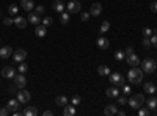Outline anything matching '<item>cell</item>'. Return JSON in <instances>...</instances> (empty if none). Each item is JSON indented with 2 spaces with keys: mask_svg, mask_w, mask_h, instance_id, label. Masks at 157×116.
Masks as SVG:
<instances>
[{
  "mask_svg": "<svg viewBox=\"0 0 157 116\" xmlns=\"http://www.w3.org/2000/svg\"><path fill=\"white\" fill-rule=\"evenodd\" d=\"M25 85H27V79H25V75H24V74H17V75H14V86H16V88L22 89V88H25Z\"/></svg>",
  "mask_w": 157,
  "mask_h": 116,
  "instance_id": "obj_7",
  "label": "cell"
},
{
  "mask_svg": "<svg viewBox=\"0 0 157 116\" xmlns=\"http://www.w3.org/2000/svg\"><path fill=\"white\" fill-rule=\"evenodd\" d=\"M105 93H107V96H109V97H112V99H113V97H118V96H120V89H118V86H115V85H113L112 88H107V89H105Z\"/></svg>",
  "mask_w": 157,
  "mask_h": 116,
  "instance_id": "obj_18",
  "label": "cell"
},
{
  "mask_svg": "<svg viewBox=\"0 0 157 116\" xmlns=\"http://www.w3.org/2000/svg\"><path fill=\"white\" fill-rule=\"evenodd\" d=\"M80 19H82L83 22H86V21L90 19V13H82V16H80Z\"/></svg>",
  "mask_w": 157,
  "mask_h": 116,
  "instance_id": "obj_44",
  "label": "cell"
},
{
  "mask_svg": "<svg viewBox=\"0 0 157 116\" xmlns=\"http://www.w3.org/2000/svg\"><path fill=\"white\" fill-rule=\"evenodd\" d=\"M19 105H21V102H19L17 99H11V100L8 102V105H6V108H8L10 111H16V110L19 108Z\"/></svg>",
  "mask_w": 157,
  "mask_h": 116,
  "instance_id": "obj_19",
  "label": "cell"
},
{
  "mask_svg": "<svg viewBox=\"0 0 157 116\" xmlns=\"http://www.w3.org/2000/svg\"><path fill=\"white\" fill-rule=\"evenodd\" d=\"M98 74H99V75H109V74H110V68H107V66H99V68H98Z\"/></svg>",
  "mask_w": 157,
  "mask_h": 116,
  "instance_id": "obj_29",
  "label": "cell"
},
{
  "mask_svg": "<svg viewBox=\"0 0 157 116\" xmlns=\"http://www.w3.org/2000/svg\"><path fill=\"white\" fill-rule=\"evenodd\" d=\"M90 14L94 16V17L101 16L102 14V5L101 3H93V5L90 6Z\"/></svg>",
  "mask_w": 157,
  "mask_h": 116,
  "instance_id": "obj_8",
  "label": "cell"
},
{
  "mask_svg": "<svg viewBox=\"0 0 157 116\" xmlns=\"http://www.w3.org/2000/svg\"><path fill=\"white\" fill-rule=\"evenodd\" d=\"M60 22L63 24V25H66L68 22H69V13H60Z\"/></svg>",
  "mask_w": 157,
  "mask_h": 116,
  "instance_id": "obj_26",
  "label": "cell"
},
{
  "mask_svg": "<svg viewBox=\"0 0 157 116\" xmlns=\"http://www.w3.org/2000/svg\"><path fill=\"white\" fill-rule=\"evenodd\" d=\"M14 25L17 28H25V27H27V19L22 17V16H16L14 17Z\"/></svg>",
  "mask_w": 157,
  "mask_h": 116,
  "instance_id": "obj_16",
  "label": "cell"
},
{
  "mask_svg": "<svg viewBox=\"0 0 157 116\" xmlns=\"http://www.w3.org/2000/svg\"><path fill=\"white\" fill-rule=\"evenodd\" d=\"M126 60H127V63H129V66H140V58H138L135 54L126 55Z\"/></svg>",
  "mask_w": 157,
  "mask_h": 116,
  "instance_id": "obj_10",
  "label": "cell"
},
{
  "mask_svg": "<svg viewBox=\"0 0 157 116\" xmlns=\"http://www.w3.org/2000/svg\"><path fill=\"white\" fill-rule=\"evenodd\" d=\"M22 114H25V116H36L38 114V108L33 107V105H29V107H25V110L22 111Z\"/></svg>",
  "mask_w": 157,
  "mask_h": 116,
  "instance_id": "obj_20",
  "label": "cell"
},
{
  "mask_svg": "<svg viewBox=\"0 0 157 116\" xmlns=\"http://www.w3.org/2000/svg\"><path fill=\"white\" fill-rule=\"evenodd\" d=\"M66 8H68V11L71 13V14H78V11L82 9V5H80L78 0H71V2L66 5Z\"/></svg>",
  "mask_w": 157,
  "mask_h": 116,
  "instance_id": "obj_4",
  "label": "cell"
},
{
  "mask_svg": "<svg viewBox=\"0 0 157 116\" xmlns=\"http://www.w3.org/2000/svg\"><path fill=\"white\" fill-rule=\"evenodd\" d=\"M146 104H148V108L151 110V111H154L155 108H157V97H154V96H151L148 100H146Z\"/></svg>",
  "mask_w": 157,
  "mask_h": 116,
  "instance_id": "obj_25",
  "label": "cell"
},
{
  "mask_svg": "<svg viewBox=\"0 0 157 116\" xmlns=\"http://www.w3.org/2000/svg\"><path fill=\"white\" fill-rule=\"evenodd\" d=\"M155 110H157V108H155Z\"/></svg>",
  "mask_w": 157,
  "mask_h": 116,
  "instance_id": "obj_50",
  "label": "cell"
},
{
  "mask_svg": "<svg viewBox=\"0 0 157 116\" xmlns=\"http://www.w3.org/2000/svg\"><path fill=\"white\" fill-rule=\"evenodd\" d=\"M43 114L44 116H52V114H54V111H52V110H46V111H43Z\"/></svg>",
  "mask_w": 157,
  "mask_h": 116,
  "instance_id": "obj_47",
  "label": "cell"
},
{
  "mask_svg": "<svg viewBox=\"0 0 157 116\" xmlns=\"http://www.w3.org/2000/svg\"><path fill=\"white\" fill-rule=\"evenodd\" d=\"M104 114H107V116H113V114H118V105H107L105 108H104Z\"/></svg>",
  "mask_w": 157,
  "mask_h": 116,
  "instance_id": "obj_15",
  "label": "cell"
},
{
  "mask_svg": "<svg viewBox=\"0 0 157 116\" xmlns=\"http://www.w3.org/2000/svg\"><path fill=\"white\" fill-rule=\"evenodd\" d=\"M63 114L64 116H74L75 114V105H64V108H63Z\"/></svg>",
  "mask_w": 157,
  "mask_h": 116,
  "instance_id": "obj_22",
  "label": "cell"
},
{
  "mask_svg": "<svg viewBox=\"0 0 157 116\" xmlns=\"http://www.w3.org/2000/svg\"><path fill=\"white\" fill-rule=\"evenodd\" d=\"M2 75L5 77V79H14V75H16V71L13 66H5L2 69Z\"/></svg>",
  "mask_w": 157,
  "mask_h": 116,
  "instance_id": "obj_9",
  "label": "cell"
},
{
  "mask_svg": "<svg viewBox=\"0 0 157 116\" xmlns=\"http://www.w3.org/2000/svg\"><path fill=\"white\" fill-rule=\"evenodd\" d=\"M32 99V94L27 91V89H21V91L17 93V100L21 102V104H29V100Z\"/></svg>",
  "mask_w": 157,
  "mask_h": 116,
  "instance_id": "obj_5",
  "label": "cell"
},
{
  "mask_svg": "<svg viewBox=\"0 0 157 116\" xmlns=\"http://www.w3.org/2000/svg\"><path fill=\"white\" fill-rule=\"evenodd\" d=\"M17 71H19L21 74H25V72H27V71H29V66H27V64H25V63L22 61V63L19 64V68H17Z\"/></svg>",
  "mask_w": 157,
  "mask_h": 116,
  "instance_id": "obj_33",
  "label": "cell"
},
{
  "mask_svg": "<svg viewBox=\"0 0 157 116\" xmlns=\"http://www.w3.org/2000/svg\"><path fill=\"white\" fill-rule=\"evenodd\" d=\"M155 68H157V64H155V61L152 58H145L143 63H141V69H143V72H146V74H152L155 71Z\"/></svg>",
  "mask_w": 157,
  "mask_h": 116,
  "instance_id": "obj_3",
  "label": "cell"
},
{
  "mask_svg": "<svg viewBox=\"0 0 157 116\" xmlns=\"http://www.w3.org/2000/svg\"><path fill=\"white\" fill-rule=\"evenodd\" d=\"M52 22H54V19H52V17H43V24L46 25V27L52 25Z\"/></svg>",
  "mask_w": 157,
  "mask_h": 116,
  "instance_id": "obj_37",
  "label": "cell"
},
{
  "mask_svg": "<svg viewBox=\"0 0 157 116\" xmlns=\"http://www.w3.org/2000/svg\"><path fill=\"white\" fill-rule=\"evenodd\" d=\"M149 9H151L152 13H157V2H152V3L149 5Z\"/></svg>",
  "mask_w": 157,
  "mask_h": 116,
  "instance_id": "obj_45",
  "label": "cell"
},
{
  "mask_svg": "<svg viewBox=\"0 0 157 116\" xmlns=\"http://www.w3.org/2000/svg\"><path fill=\"white\" fill-rule=\"evenodd\" d=\"M145 102H146V100H145V96H143V94H135V96H132V97L129 99L127 104L132 107L134 110H138L143 104H145Z\"/></svg>",
  "mask_w": 157,
  "mask_h": 116,
  "instance_id": "obj_2",
  "label": "cell"
},
{
  "mask_svg": "<svg viewBox=\"0 0 157 116\" xmlns=\"http://www.w3.org/2000/svg\"><path fill=\"white\" fill-rule=\"evenodd\" d=\"M29 22L33 24V25H38V24H41V17H39L38 13H30L29 14Z\"/></svg>",
  "mask_w": 157,
  "mask_h": 116,
  "instance_id": "obj_21",
  "label": "cell"
},
{
  "mask_svg": "<svg viewBox=\"0 0 157 116\" xmlns=\"http://www.w3.org/2000/svg\"><path fill=\"white\" fill-rule=\"evenodd\" d=\"M123 93H124L126 96H129V93H132V89H130V86L124 85V86H123Z\"/></svg>",
  "mask_w": 157,
  "mask_h": 116,
  "instance_id": "obj_42",
  "label": "cell"
},
{
  "mask_svg": "<svg viewBox=\"0 0 157 116\" xmlns=\"http://www.w3.org/2000/svg\"><path fill=\"white\" fill-rule=\"evenodd\" d=\"M138 114H140V116H149V114H151V110H149V108H145V107L141 105V107L138 108Z\"/></svg>",
  "mask_w": 157,
  "mask_h": 116,
  "instance_id": "obj_31",
  "label": "cell"
},
{
  "mask_svg": "<svg viewBox=\"0 0 157 116\" xmlns=\"http://www.w3.org/2000/svg\"><path fill=\"white\" fill-rule=\"evenodd\" d=\"M116 99H118V104H120V105H126L127 102H129V99L126 96H118Z\"/></svg>",
  "mask_w": 157,
  "mask_h": 116,
  "instance_id": "obj_34",
  "label": "cell"
},
{
  "mask_svg": "<svg viewBox=\"0 0 157 116\" xmlns=\"http://www.w3.org/2000/svg\"><path fill=\"white\" fill-rule=\"evenodd\" d=\"M155 64H157V60H155Z\"/></svg>",
  "mask_w": 157,
  "mask_h": 116,
  "instance_id": "obj_49",
  "label": "cell"
},
{
  "mask_svg": "<svg viewBox=\"0 0 157 116\" xmlns=\"http://www.w3.org/2000/svg\"><path fill=\"white\" fill-rule=\"evenodd\" d=\"M11 55H13V49H11L10 46H3V47H0V58L6 60V58H10Z\"/></svg>",
  "mask_w": 157,
  "mask_h": 116,
  "instance_id": "obj_11",
  "label": "cell"
},
{
  "mask_svg": "<svg viewBox=\"0 0 157 116\" xmlns=\"http://www.w3.org/2000/svg\"><path fill=\"white\" fill-rule=\"evenodd\" d=\"M25 58H27V52H25L24 49H17L14 54H13V60H14V63H22L25 61Z\"/></svg>",
  "mask_w": 157,
  "mask_h": 116,
  "instance_id": "obj_6",
  "label": "cell"
},
{
  "mask_svg": "<svg viewBox=\"0 0 157 116\" xmlns=\"http://www.w3.org/2000/svg\"><path fill=\"white\" fill-rule=\"evenodd\" d=\"M46 33H47V27L43 24V25H36V28H35V35L38 36V38H44L46 36Z\"/></svg>",
  "mask_w": 157,
  "mask_h": 116,
  "instance_id": "obj_13",
  "label": "cell"
},
{
  "mask_svg": "<svg viewBox=\"0 0 157 116\" xmlns=\"http://www.w3.org/2000/svg\"><path fill=\"white\" fill-rule=\"evenodd\" d=\"M71 102H72V105H78V104H80V97H78V96H72Z\"/></svg>",
  "mask_w": 157,
  "mask_h": 116,
  "instance_id": "obj_40",
  "label": "cell"
},
{
  "mask_svg": "<svg viewBox=\"0 0 157 116\" xmlns=\"http://www.w3.org/2000/svg\"><path fill=\"white\" fill-rule=\"evenodd\" d=\"M124 54H126V55L134 54V47H132V46H127V47H126V50H124Z\"/></svg>",
  "mask_w": 157,
  "mask_h": 116,
  "instance_id": "obj_43",
  "label": "cell"
},
{
  "mask_svg": "<svg viewBox=\"0 0 157 116\" xmlns=\"http://www.w3.org/2000/svg\"><path fill=\"white\" fill-rule=\"evenodd\" d=\"M3 24L6 25V27H10V25L14 24V19H13V17H6V19H3Z\"/></svg>",
  "mask_w": 157,
  "mask_h": 116,
  "instance_id": "obj_38",
  "label": "cell"
},
{
  "mask_svg": "<svg viewBox=\"0 0 157 116\" xmlns=\"http://www.w3.org/2000/svg\"><path fill=\"white\" fill-rule=\"evenodd\" d=\"M96 43H98V47H99V49H102V50L109 49V46H110V41L107 39V38H104V36H101Z\"/></svg>",
  "mask_w": 157,
  "mask_h": 116,
  "instance_id": "obj_17",
  "label": "cell"
},
{
  "mask_svg": "<svg viewBox=\"0 0 157 116\" xmlns=\"http://www.w3.org/2000/svg\"><path fill=\"white\" fill-rule=\"evenodd\" d=\"M17 11H19V6H17V5H10V6H8L10 16H17Z\"/></svg>",
  "mask_w": 157,
  "mask_h": 116,
  "instance_id": "obj_28",
  "label": "cell"
},
{
  "mask_svg": "<svg viewBox=\"0 0 157 116\" xmlns=\"http://www.w3.org/2000/svg\"><path fill=\"white\" fill-rule=\"evenodd\" d=\"M66 104H68V97H66V96H58V97H57V105L64 107Z\"/></svg>",
  "mask_w": 157,
  "mask_h": 116,
  "instance_id": "obj_30",
  "label": "cell"
},
{
  "mask_svg": "<svg viewBox=\"0 0 157 116\" xmlns=\"http://www.w3.org/2000/svg\"><path fill=\"white\" fill-rule=\"evenodd\" d=\"M44 11H46V8H44L43 5H38V6H36V13H38V14H39V16H41V14H43V13H44Z\"/></svg>",
  "mask_w": 157,
  "mask_h": 116,
  "instance_id": "obj_41",
  "label": "cell"
},
{
  "mask_svg": "<svg viewBox=\"0 0 157 116\" xmlns=\"http://www.w3.org/2000/svg\"><path fill=\"white\" fill-rule=\"evenodd\" d=\"M141 44H143V46H145V47L148 49V47H151V39H149L148 36H143V39H141Z\"/></svg>",
  "mask_w": 157,
  "mask_h": 116,
  "instance_id": "obj_35",
  "label": "cell"
},
{
  "mask_svg": "<svg viewBox=\"0 0 157 116\" xmlns=\"http://www.w3.org/2000/svg\"><path fill=\"white\" fill-rule=\"evenodd\" d=\"M143 88H145V93H148V94H154L157 91V86L154 83H151V82H146Z\"/></svg>",
  "mask_w": 157,
  "mask_h": 116,
  "instance_id": "obj_24",
  "label": "cell"
},
{
  "mask_svg": "<svg viewBox=\"0 0 157 116\" xmlns=\"http://www.w3.org/2000/svg\"><path fill=\"white\" fill-rule=\"evenodd\" d=\"M118 114H120V116H126V111H124V110H121V111L118 110Z\"/></svg>",
  "mask_w": 157,
  "mask_h": 116,
  "instance_id": "obj_48",
  "label": "cell"
},
{
  "mask_svg": "<svg viewBox=\"0 0 157 116\" xmlns=\"http://www.w3.org/2000/svg\"><path fill=\"white\" fill-rule=\"evenodd\" d=\"M127 79L132 85H140L143 80V69H140L138 66H132V69L127 74Z\"/></svg>",
  "mask_w": 157,
  "mask_h": 116,
  "instance_id": "obj_1",
  "label": "cell"
},
{
  "mask_svg": "<svg viewBox=\"0 0 157 116\" xmlns=\"http://www.w3.org/2000/svg\"><path fill=\"white\" fill-rule=\"evenodd\" d=\"M109 28H110V22L109 21H104L102 24H101V35H104V33H107L109 32Z\"/></svg>",
  "mask_w": 157,
  "mask_h": 116,
  "instance_id": "obj_27",
  "label": "cell"
},
{
  "mask_svg": "<svg viewBox=\"0 0 157 116\" xmlns=\"http://www.w3.org/2000/svg\"><path fill=\"white\" fill-rule=\"evenodd\" d=\"M109 80H110V83H112V85H115V86H116V83H118V82L123 80V75H121L120 72H110V74H109Z\"/></svg>",
  "mask_w": 157,
  "mask_h": 116,
  "instance_id": "obj_12",
  "label": "cell"
},
{
  "mask_svg": "<svg viewBox=\"0 0 157 116\" xmlns=\"http://www.w3.org/2000/svg\"><path fill=\"white\" fill-rule=\"evenodd\" d=\"M124 58H126V54L123 52V50H118V52H115V60L121 61V60H124Z\"/></svg>",
  "mask_w": 157,
  "mask_h": 116,
  "instance_id": "obj_32",
  "label": "cell"
},
{
  "mask_svg": "<svg viewBox=\"0 0 157 116\" xmlns=\"http://www.w3.org/2000/svg\"><path fill=\"white\" fill-rule=\"evenodd\" d=\"M21 5L25 11H32L35 8V3H33V0H21Z\"/></svg>",
  "mask_w": 157,
  "mask_h": 116,
  "instance_id": "obj_23",
  "label": "cell"
},
{
  "mask_svg": "<svg viewBox=\"0 0 157 116\" xmlns=\"http://www.w3.org/2000/svg\"><path fill=\"white\" fill-rule=\"evenodd\" d=\"M8 113H10L8 108H0V116H6Z\"/></svg>",
  "mask_w": 157,
  "mask_h": 116,
  "instance_id": "obj_46",
  "label": "cell"
},
{
  "mask_svg": "<svg viewBox=\"0 0 157 116\" xmlns=\"http://www.w3.org/2000/svg\"><path fill=\"white\" fill-rule=\"evenodd\" d=\"M149 39H151V46H154L157 49V33H152Z\"/></svg>",
  "mask_w": 157,
  "mask_h": 116,
  "instance_id": "obj_36",
  "label": "cell"
},
{
  "mask_svg": "<svg viewBox=\"0 0 157 116\" xmlns=\"http://www.w3.org/2000/svg\"><path fill=\"white\" fill-rule=\"evenodd\" d=\"M151 35H152V30L151 28H143V36H148V38H151Z\"/></svg>",
  "mask_w": 157,
  "mask_h": 116,
  "instance_id": "obj_39",
  "label": "cell"
},
{
  "mask_svg": "<svg viewBox=\"0 0 157 116\" xmlns=\"http://www.w3.org/2000/svg\"><path fill=\"white\" fill-rule=\"evenodd\" d=\"M64 8H66V5H64V2H61V0H55V2L52 3V9L57 11V13H63Z\"/></svg>",
  "mask_w": 157,
  "mask_h": 116,
  "instance_id": "obj_14",
  "label": "cell"
}]
</instances>
